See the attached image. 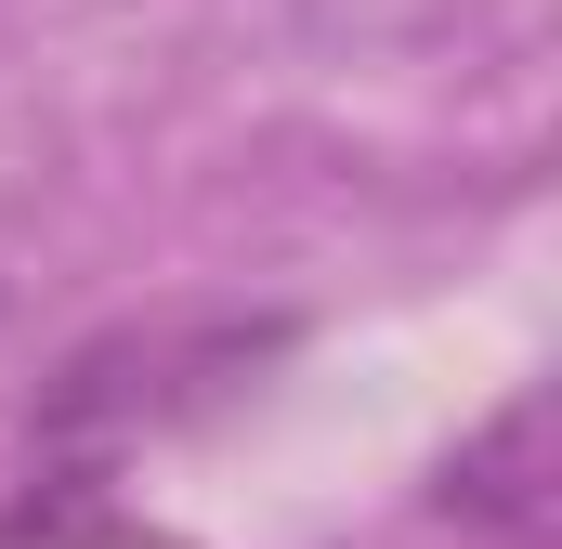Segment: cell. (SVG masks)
<instances>
[{"mask_svg": "<svg viewBox=\"0 0 562 549\" xmlns=\"http://www.w3.org/2000/svg\"><path fill=\"white\" fill-rule=\"evenodd\" d=\"M262 367V327H157V340H92L53 406H40V445H132V432H170L183 406H210L223 380Z\"/></svg>", "mask_w": 562, "mask_h": 549, "instance_id": "1", "label": "cell"}, {"mask_svg": "<svg viewBox=\"0 0 562 549\" xmlns=\"http://www.w3.org/2000/svg\"><path fill=\"white\" fill-rule=\"evenodd\" d=\"M445 511L497 549H537L550 537V393H510L458 458H445Z\"/></svg>", "mask_w": 562, "mask_h": 549, "instance_id": "2", "label": "cell"}]
</instances>
